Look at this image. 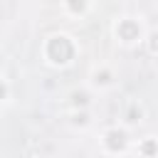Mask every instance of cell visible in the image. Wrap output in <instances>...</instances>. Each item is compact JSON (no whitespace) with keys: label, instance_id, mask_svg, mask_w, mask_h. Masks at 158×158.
I'll use <instances>...</instances> for the list:
<instances>
[{"label":"cell","instance_id":"cell-7","mask_svg":"<svg viewBox=\"0 0 158 158\" xmlns=\"http://www.w3.org/2000/svg\"><path fill=\"white\" fill-rule=\"evenodd\" d=\"M2 96H5V86L0 84V99H2Z\"/></svg>","mask_w":158,"mask_h":158},{"label":"cell","instance_id":"cell-3","mask_svg":"<svg viewBox=\"0 0 158 158\" xmlns=\"http://www.w3.org/2000/svg\"><path fill=\"white\" fill-rule=\"evenodd\" d=\"M106 143H109V148H114V151H116V148H123V143H126V141H123V133H121V131H111Z\"/></svg>","mask_w":158,"mask_h":158},{"label":"cell","instance_id":"cell-4","mask_svg":"<svg viewBox=\"0 0 158 158\" xmlns=\"http://www.w3.org/2000/svg\"><path fill=\"white\" fill-rule=\"evenodd\" d=\"M69 7L74 12H79V10H84V0H69Z\"/></svg>","mask_w":158,"mask_h":158},{"label":"cell","instance_id":"cell-1","mask_svg":"<svg viewBox=\"0 0 158 158\" xmlns=\"http://www.w3.org/2000/svg\"><path fill=\"white\" fill-rule=\"evenodd\" d=\"M47 52H49V57H52L54 62H69L74 49H72V42H69L67 37H54V40L49 42Z\"/></svg>","mask_w":158,"mask_h":158},{"label":"cell","instance_id":"cell-6","mask_svg":"<svg viewBox=\"0 0 158 158\" xmlns=\"http://www.w3.org/2000/svg\"><path fill=\"white\" fill-rule=\"evenodd\" d=\"M74 101H77V104H84V101H86V94H77Z\"/></svg>","mask_w":158,"mask_h":158},{"label":"cell","instance_id":"cell-5","mask_svg":"<svg viewBox=\"0 0 158 158\" xmlns=\"http://www.w3.org/2000/svg\"><path fill=\"white\" fill-rule=\"evenodd\" d=\"M151 49L158 52V32H153V37H151Z\"/></svg>","mask_w":158,"mask_h":158},{"label":"cell","instance_id":"cell-2","mask_svg":"<svg viewBox=\"0 0 158 158\" xmlns=\"http://www.w3.org/2000/svg\"><path fill=\"white\" fill-rule=\"evenodd\" d=\"M118 35H121L123 40H133V37L138 35V25H136V22H131V20H126V22H121V25H118Z\"/></svg>","mask_w":158,"mask_h":158}]
</instances>
